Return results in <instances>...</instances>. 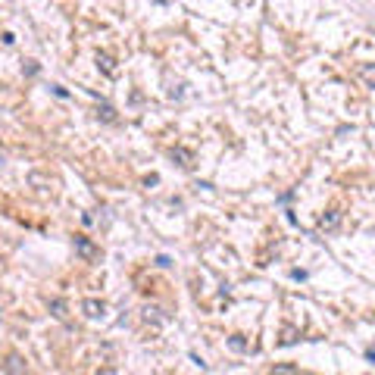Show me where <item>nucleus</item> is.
Masks as SVG:
<instances>
[{"label": "nucleus", "instance_id": "1", "mask_svg": "<svg viewBox=\"0 0 375 375\" xmlns=\"http://www.w3.org/2000/svg\"><path fill=\"white\" fill-rule=\"evenodd\" d=\"M75 253H79V257L84 260V263H97L100 260V247L91 241V238H84V235H75Z\"/></svg>", "mask_w": 375, "mask_h": 375}, {"label": "nucleus", "instance_id": "2", "mask_svg": "<svg viewBox=\"0 0 375 375\" xmlns=\"http://www.w3.org/2000/svg\"><path fill=\"white\" fill-rule=\"evenodd\" d=\"M81 313L88 319H100L107 313V303L104 300H94V297H88V300H81Z\"/></svg>", "mask_w": 375, "mask_h": 375}, {"label": "nucleus", "instance_id": "3", "mask_svg": "<svg viewBox=\"0 0 375 375\" xmlns=\"http://www.w3.org/2000/svg\"><path fill=\"white\" fill-rule=\"evenodd\" d=\"M356 79L363 81V88H375V63H360L356 66Z\"/></svg>", "mask_w": 375, "mask_h": 375}, {"label": "nucleus", "instance_id": "4", "mask_svg": "<svg viewBox=\"0 0 375 375\" xmlns=\"http://www.w3.org/2000/svg\"><path fill=\"white\" fill-rule=\"evenodd\" d=\"M322 228H325V232H331V228H338L341 225V213L338 210H328L325 216H322V222H319Z\"/></svg>", "mask_w": 375, "mask_h": 375}, {"label": "nucleus", "instance_id": "5", "mask_svg": "<svg viewBox=\"0 0 375 375\" xmlns=\"http://www.w3.org/2000/svg\"><path fill=\"white\" fill-rule=\"evenodd\" d=\"M28 366H25L22 356H6V363H3V372H25Z\"/></svg>", "mask_w": 375, "mask_h": 375}, {"label": "nucleus", "instance_id": "6", "mask_svg": "<svg viewBox=\"0 0 375 375\" xmlns=\"http://www.w3.org/2000/svg\"><path fill=\"white\" fill-rule=\"evenodd\" d=\"M97 66H100L107 75H116V59L109 56V54H97Z\"/></svg>", "mask_w": 375, "mask_h": 375}, {"label": "nucleus", "instance_id": "7", "mask_svg": "<svg viewBox=\"0 0 375 375\" xmlns=\"http://www.w3.org/2000/svg\"><path fill=\"white\" fill-rule=\"evenodd\" d=\"M172 160H178V166H185V169L194 166V163H191V153H188L185 147H175V150H172Z\"/></svg>", "mask_w": 375, "mask_h": 375}, {"label": "nucleus", "instance_id": "8", "mask_svg": "<svg viewBox=\"0 0 375 375\" xmlns=\"http://www.w3.org/2000/svg\"><path fill=\"white\" fill-rule=\"evenodd\" d=\"M228 347H232V350H238V353H244V350H247V341H244L241 335H232V338H228Z\"/></svg>", "mask_w": 375, "mask_h": 375}, {"label": "nucleus", "instance_id": "9", "mask_svg": "<svg viewBox=\"0 0 375 375\" xmlns=\"http://www.w3.org/2000/svg\"><path fill=\"white\" fill-rule=\"evenodd\" d=\"M50 313H54L56 319H66V303L63 300H50Z\"/></svg>", "mask_w": 375, "mask_h": 375}, {"label": "nucleus", "instance_id": "10", "mask_svg": "<svg viewBox=\"0 0 375 375\" xmlns=\"http://www.w3.org/2000/svg\"><path fill=\"white\" fill-rule=\"evenodd\" d=\"M100 116H104V122H116V109L109 107V104H104V107H100Z\"/></svg>", "mask_w": 375, "mask_h": 375}, {"label": "nucleus", "instance_id": "11", "mask_svg": "<svg viewBox=\"0 0 375 375\" xmlns=\"http://www.w3.org/2000/svg\"><path fill=\"white\" fill-rule=\"evenodd\" d=\"M291 278H297V281H303V278H306V272H303V269H294V272H291Z\"/></svg>", "mask_w": 375, "mask_h": 375}, {"label": "nucleus", "instance_id": "12", "mask_svg": "<svg viewBox=\"0 0 375 375\" xmlns=\"http://www.w3.org/2000/svg\"><path fill=\"white\" fill-rule=\"evenodd\" d=\"M366 356H369V363L375 366V347H369V350H366Z\"/></svg>", "mask_w": 375, "mask_h": 375}]
</instances>
